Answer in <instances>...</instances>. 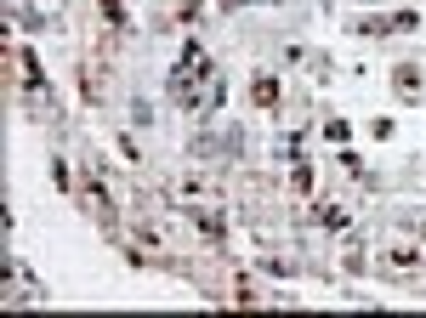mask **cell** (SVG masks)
<instances>
[{"label":"cell","instance_id":"cell-1","mask_svg":"<svg viewBox=\"0 0 426 318\" xmlns=\"http://www.w3.org/2000/svg\"><path fill=\"white\" fill-rule=\"evenodd\" d=\"M250 103H256V108H279V103H284L279 80H273V74H256V80H250Z\"/></svg>","mask_w":426,"mask_h":318},{"label":"cell","instance_id":"cell-2","mask_svg":"<svg viewBox=\"0 0 426 318\" xmlns=\"http://www.w3.org/2000/svg\"><path fill=\"white\" fill-rule=\"evenodd\" d=\"M103 12H108V23H114V29H125V6H119V0H103Z\"/></svg>","mask_w":426,"mask_h":318}]
</instances>
